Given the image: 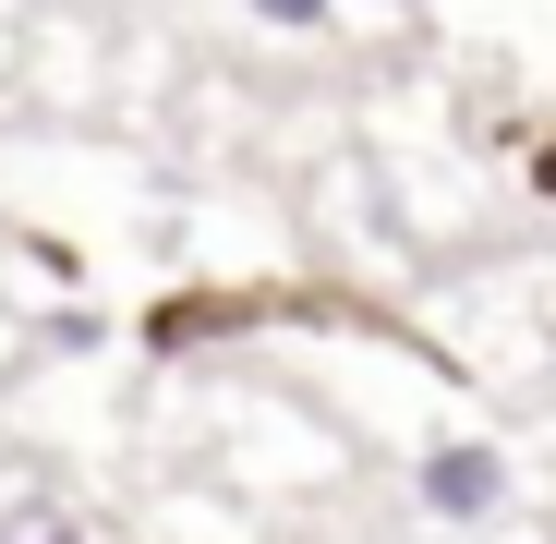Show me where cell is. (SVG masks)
Masks as SVG:
<instances>
[{
	"label": "cell",
	"mask_w": 556,
	"mask_h": 544,
	"mask_svg": "<svg viewBox=\"0 0 556 544\" xmlns=\"http://www.w3.org/2000/svg\"><path fill=\"white\" fill-rule=\"evenodd\" d=\"M508 496V460H496V447H435V460H424V508L435 520H484Z\"/></svg>",
	"instance_id": "6da1fadb"
},
{
	"label": "cell",
	"mask_w": 556,
	"mask_h": 544,
	"mask_svg": "<svg viewBox=\"0 0 556 544\" xmlns=\"http://www.w3.org/2000/svg\"><path fill=\"white\" fill-rule=\"evenodd\" d=\"M0 544H98L73 508H49V496H25V508H0Z\"/></svg>",
	"instance_id": "7a4b0ae2"
},
{
	"label": "cell",
	"mask_w": 556,
	"mask_h": 544,
	"mask_svg": "<svg viewBox=\"0 0 556 544\" xmlns=\"http://www.w3.org/2000/svg\"><path fill=\"white\" fill-rule=\"evenodd\" d=\"M266 13H278V25H315V13H327V0H266Z\"/></svg>",
	"instance_id": "3957f363"
}]
</instances>
